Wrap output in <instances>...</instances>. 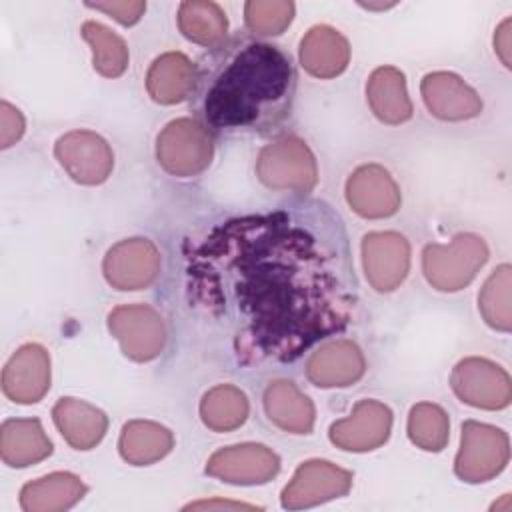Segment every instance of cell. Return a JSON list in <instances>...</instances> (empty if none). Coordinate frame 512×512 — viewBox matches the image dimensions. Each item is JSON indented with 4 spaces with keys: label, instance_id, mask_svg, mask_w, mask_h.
<instances>
[{
    "label": "cell",
    "instance_id": "cell-1",
    "mask_svg": "<svg viewBox=\"0 0 512 512\" xmlns=\"http://www.w3.org/2000/svg\"><path fill=\"white\" fill-rule=\"evenodd\" d=\"M186 288L242 364L294 362L358 306L344 224L320 200L216 224L186 248Z\"/></svg>",
    "mask_w": 512,
    "mask_h": 512
},
{
    "label": "cell",
    "instance_id": "cell-2",
    "mask_svg": "<svg viewBox=\"0 0 512 512\" xmlns=\"http://www.w3.org/2000/svg\"><path fill=\"white\" fill-rule=\"evenodd\" d=\"M296 74L290 58L272 44L234 40L198 72V112L212 130L266 132L292 108Z\"/></svg>",
    "mask_w": 512,
    "mask_h": 512
},
{
    "label": "cell",
    "instance_id": "cell-3",
    "mask_svg": "<svg viewBox=\"0 0 512 512\" xmlns=\"http://www.w3.org/2000/svg\"><path fill=\"white\" fill-rule=\"evenodd\" d=\"M488 260V246L478 234H458L450 244H428L422 250V272L436 290L466 288Z\"/></svg>",
    "mask_w": 512,
    "mask_h": 512
},
{
    "label": "cell",
    "instance_id": "cell-4",
    "mask_svg": "<svg viewBox=\"0 0 512 512\" xmlns=\"http://www.w3.org/2000/svg\"><path fill=\"white\" fill-rule=\"evenodd\" d=\"M260 182L272 190L310 192L318 182V166L312 150L298 136H282L266 144L256 160Z\"/></svg>",
    "mask_w": 512,
    "mask_h": 512
},
{
    "label": "cell",
    "instance_id": "cell-5",
    "mask_svg": "<svg viewBox=\"0 0 512 512\" xmlns=\"http://www.w3.org/2000/svg\"><path fill=\"white\" fill-rule=\"evenodd\" d=\"M212 156V134L194 118H176L168 122L156 138L158 164L178 178L204 172L210 166Z\"/></svg>",
    "mask_w": 512,
    "mask_h": 512
},
{
    "label": "cell",
    "instance_id": "cell-6",
    "mask_svg": "<svg viewBox=\"0 0 512 512\" xmlns=\"http://www.w3.org/2000/svg\"><path fill=\"white\" fill-rule=\"evenodd\" d=\"M510 460L508 434L496 426L466 420L462 424L460 448L454 460V472L468 484H480L496 478Z\"/></svg>",
    "mask_w": 512,
    "mask_h": 512
},
{
    "label": "cell",
    "instance_id": "cell-7",
    "mask_svg": "<svg viewBox=\"0 0 512 512\" xmlns=\"http://www.w3.org/2000/svg\"><path fill=\"white\" fill-rule=\"evenodd\" d=\"M108 330L118 340L126 358L150 362L166 346L162 316L148 304H122L108 314Z\"/></svg>",
    "mask_w": 512,
    "mask_h": 512
},
{
    "label": "cell",
    "instance_id": "cell-8",
    "mask_svg": "<svg viewBox=\"0 0 512 512\" xmlns=\"http://www.w3.org/2000/svg\"><path fill=\"white\" fill-rule=\"evenodd\" d=\"M454 394L468 406L482 410H502L512 400V380L508 372L486 358L470 356L460 360L450 376Z\"/></svg>",
    "mask_w": 512,
    "mask_h": 512
},
{
    "label": "cell",
    "instance_id": "cell-9",
    "mask_svg": "<svg viewBox=\"0 0 512 512\" xmlns=\"http://www.w3.org/2000/svg\"><path fill=\"white\" fill-rule=\"evenodd\" d=\"M350 488L352 472L328 460H308L296 468L292 480L282 490L280 502L286 510H302L342 498Z\"/></svg>",
    "mask_w": 512,
    "mask_h": 512
},
{
    "label": "cell",
    "instance_id": "cell-10",
    "mask_svg": "<svg viewBox=\"0 0 512 512\" xmlns=\"http://www.w3.org/2000/svg\"><path fill=\"white\" fill-rule=\"evenodd\" d=\"M54 156L66 174L84 186L106 182L114 168L112 148L92 130H72L60 136L54 144Z\"/></svg>",
    "mask_w": 512,
    "mask_h": 512
},
{
    "label": "cell",
    "instance_id": "cell-11",
    "mask_svg": "<svg viewBox=\"0 0 512 512\" xmlns=\"http://www.w3.org/2000/svg\"><path fill=\"white\" fill-rule=\"evenodd\" d=\"M280 472V458L264 444H236L216 450L206 462V474L228 484L256 486Z\"/></svg>",
    "mask_w": 512,
    "mask_h": 512
},
{
    "label": "cell",
    "instance_id": "cell-12",
    "mask_svg": "<svg viewBox=\"0 0 512 512\" xmlns=\"http://www.w3.org/2000/svg\"><path fill=\"white\" fill-rule=\"evenodd\" d=\"M362 266L370 286L378 292L396 290L410 270V244L394 230L368 232L360 244Z\"/></svg>",
    "mask_w": 512,
    "mask_h": 512
},
{
    "label": "cell",
    "instance_id": "cell-13",
    "mask_svg": "<svg viewBox=\"0 0 512 512\" xmlns=\"http://www.w3.org/2000/svg\"><path fill=\"white\" fill-rule=\"evenodd\" d=\"M160 264V252L150 240L128 238L106 252L102 272L116 290H144L158 278Z\"/></svg>",
    "mask_w": 512,
    "mask_h": 512
},
{
    "label": "cell",
    "instance_id": "cell-14",
    "mask_svg": "<svg viewBox=\"0 0 512 512\" xmlns=\"http://www.w3.org/2000/svg\"><path fill=\"white\" fill-rule=\"evenodd\" d=\"M346 202L362 218L380 220L398 212L402 196L396 180L380 164L358 166L346 180Z\"/></svg>",
    "mask_w": 512,
    "mask_h": 512
},
{
    "label": "cell",
    "instance_id": "cell-15",
    "mask_svg": "<svg viewBox=\"0 0 512 512\" xmlns=\"http://www.w3.org/2000/svg\"><path fill=\"white\" fill-rule=\"evenodd\" d=\"M392 430V410L378 400H360L350 416L336 420L330 430V442L346 452H370L380 448Z\"/></svg>",
    "mask_w": 512,
    "mask_h": 512
},
{
    "label": "cell",
    "instance_id": "cell-16",
    "mask_svg": "<svg viewBox=\"0 0 512 512\" xmlns=\"http://www.w3.org/2000/svg\"><path fill=\"white\" fill-rule=\"evenodd\" d=\"M50 354L40 344L20 346L2 370V390L16 404H36L50 390Z\"/></svg>",
    "mask_w": 512,
    "mask_h": 512
},
{
    "label": "cell",
    "instance_id": "cell-17",
    "mask_svg": "<svg viewBox=\"0 0 512 512\" xmlns=\"http://www.w3.org/2000/svg\"><path fill=\"white\" fill-rule=\"evenodd\" d=\"M420 94L432 116L448 122L476 118L482 112V100L454 72H430L420 82Z\"/></svg>",
    "mask_w": 512,
    "mask_h": 512
},
{
    "label": "cell",
    "instance_id": "cell-18",
    "mask_svg": "<svg viewBox=\"0 0 512 512\" xmlns=\"http://www.w3.org/2000/svg\"><path fill=\"white\" fill-rule=\"evenodd\" d=\"M366 372V360L352 340H334L318 348L306 364V376L320 388H342L358 382Z\"/></svg>",
    "mask_w": 512,
    "mask_h": 512
},
{
    "label": "cell",
    "instance_id": "cell-19",
    "mask_svg": "<svg viewBox=\"0 0 512 512\" xmlns=\"http://www.w3.org/2000/svg\"><path fill=\"white\" fill-rule=\"evenodd\" d=\"M198 84L196 64L182 52H164L148 68L146 90L158 104L170 106L190 98Z\"/></svg>",
    "mask_w": 512,
    "mask_h": 512
},
{
    "label": "cell",
    "instance_id": "cell-20",
    "mask_svg": "<svg viewBox=\"0 0 512 512\" xmlns=\"http://www.w3.org/2000/svg\"><path fill=\"white\" fill-rule=\"evenodd\" d=\"M300 64L316 78H336L350 62L348 40L332 26H312L300 40Z\"/></svg>",
    "mask_w": 512,
    "mask_h": 512
},
{
    "label": "cell",
    "instance_id": "cell-21",
    "mask_svg": "<svg viewBox=\"0 0 512 512\" xmlns=\"http://www.w3.org/2000/svg\"><path fill=\"white\" fill-rule=\"evenodd\" d=\"M268 420L290 434H310L316 420L312 400L292 380H274L264 390Z\"/></svg>",
    "mask_w": 512,
    "mask_h": 512
},
{
    "label": "cell",
    "instance_id": "cell-22",
    "mask_svg": "<svg viewBox=\"0 0 512 512\" xmlns=\"http://www.w3.org/2000/svg\"><path fill=\"white\" fill-rule=\"evenodd\" d=\"M52 420L62 438L76 450H90L108 430L106 414L78 398H60L52 408Z\"/></svg>",
    "mask_w": 512,
    "mask_h": 512
},
{
    "label": "cell",
    "instance_id": "cell-23",
    "mask_svg": "<svg viewBox=\"0 0 512 512\" xmlns=\"http://www.w3.org/2000/svg\"><path fill=\"white\" fill-rule=\"evenodd\" d=\"M52 454V442L36 418H10L0 428V456L10 468H28Z\"/></svg>",
    "mask_w": 512,
    "mask_h": 512
},
{
    "label": "cell",
    "instance_id": "cell-24",
    "mask_svg": "<svg viewBox=\"0 0 512 512\" xmlns=\"http://www.w3.org/2000/svg\"><path fill=\"white\" fill-rule=\"evenodd\" d=\"M366 100L374 116L384 124H404L414 114L406 78L394 66H380L370 74L366 82Z\"/></svg>",
    "mask_w": 512,
    "mask_h": 512
},
{
    "label": "cell",
    "instance_id": "cell-25",
    "mask_svg": "<svg viewBox=\"0 0 512 512\" xmlns=\"http://www.w3.org/2000/svg\"><path fill=\"white\" fill-rule=\"evenodd\" d=\"M86 484L70 472H52L24 484L20 506L26 512H60L72 508L86 494Z\"/></svg>",
    "mask_w": 512,
    "mask_h": 512
},
{
    "label": "cell",
    "instance_id": "cell-26",
    "mask_svg": "<svg viewBox=\"0 0 512 512\" xmlns=\"http://www.w3.org/2000/svg\"><path fill=\"white\" fill-rule=\"evenodd\" d=\"M174 448L172 432L150 420H130L118 438L120 456L132 466H150Z\"/></svg>",
    "mask_w": 512,
    "mask_h": 512
},
{
    "label": "cell",
    "instance_id": "cell-27",
    "mask_svg": "<svg viewBox=\"0 0 512 512\" xmlns=\"http://www.w3.org/2000/svg\"><path fill=\"white\" fill-rule=\"evenodd\" d=\"M178 28L194 44L218 46L228 32L226 12L210 0H186L178 6Z\"/></svg>",
    "mask_w": 512,
    "mask_h": 512
},
{
    "label": "cell",
    "instance_id": "cell-28",
    "mask_svg": "<svg viewBox=\"0 0 512 512\" xmlns=\"http://www.w3.org/2000/svg\"><path fill=\"white\" fill-rule=\"evenodd\" d=\"M198 410L206 428L214 432H232L246 422L250 404L240 388L218 384L202 396Z\"/></svg>",
    "mask_w": 512,
    "mask_h": 512
},
{
    "label": "cell",
    "instance_id": "cell-29",
    "mask_svg": "<svg viewBox=\"0 0 512 512\" xmlns=\"http://www.w3.org/2000/svg\"><path fill=\"white\" fill-rule=\"evenodd\" d=\"M80 34L92 50V66L100 76L118 78L126 72L128 48L116 32L96 20H88L82 24Z\"/></svg>",
    "mask_w": 512,
    "mask_h": 512
},
{
    "label": "cell",
    "instance_id": "cell-30",
    "mask_svg": "<svg viewBox=\"0 0 512 512\" xmlns=\"http://www.w3.org/2000/svg\"><path fill=\"white\" fill-rule=\"evenodd\" d=\"M510 288H512V268L510 264H500L484 282L478 294V310L484 322L498 330H512V308H510Z\"/></svg>",
    "mask_w": 512,
    "mask_h": 512
},
{
    "label": "cell",
    "instance_id": "cell-31",
    "mask_svg": "<svg viewBox=\"0 0 512 512\" xmlns=\"http://www.w3.org/2000/svg\"><path fill=\"white\" fill-rule=\"evenodd\" d=\"M408 438L420 450L440 452L450 438V420L444 408L432 402H418L408 414Z\"/></svg>",
    "mask_w": 512,
    "mask_h": 512
},
{
    "label": "cell",
    "instance_id": "cell-32",
    "mask_svg": "<svg viewBox=\"0 0 512 512\" xmlns=\"http://www.w3.org/2000/svg\"><path fill=\"white\" fill-rule=\"evenodd\" d=\"M294 10L288 0H250L244 4V20L256 36H278L290 26Z\"/></svg>",
    "mask_w": 512,
    "mask_h": 512
},
{
    "label": "cell",
    "instance_id": "cell-33",
    "mask_svg": "<svg viewBox=\"0 0 512 512\" xmlns=\"http://www.w3.org/2000/svg\"><path fill=\"white\" fill-rule=\"evenodd\" d=\"M88 8L100 10L108 16H112L116 22L122 26H132L136 24L144 12H146V2L142 0H108V2H88Z\"/></svg>",
    "mask_w": 512,
    "mask_h": 512
},
{
    "label": "cell",
    "instance_id": "cell-34",
    "mask_svg": "<svg viewBox=\"0 0 512 512\" xmlns=\"http://www.w3.org/2000/svg\"><path fill=\"white\" fill-rule=\"evenodd\" d=\"M24 116L18 108H14L10 102H0V146L10 148L16 144L24 134Z\"/></svg>",
    "mask_w": 512,
    "mask_h": 512
},
{
    "label": "cell",
    "instance_id": "cell-35",
    "mask_svg": "<svg viewBox=\"0 0 512 512\" xmlns=\"http://www.w3.org/2000/svg\"><path fill=\"white\" fill-rule=\"evenodd\" d=\"M510 28H512V20L510 18H504L500 22V26L496 28V34H494V50L498 54V58L502 60V64L506 68L512 66V34H510Z\"/></svg>",
    "mask_w": 512,
    "mask_h": 512
},
{
    "label": "cell",
    "instance_id": "cell-36",
    "mask_svg": "<svg viewBox=\"0 0 512 512\" xmlns=\"http://www.w3.org/2000/svg\"><path fill=\"white\" fill-rule=\"evenodd\" d=\"M186 508H192V510H198V508H230V510H238V508H254L250 504H242V502H228V500H208V502H194V504H188Z\"/></svg>",
    "mask_w": 512,
    "mask_h": 512
}]
</instances>
